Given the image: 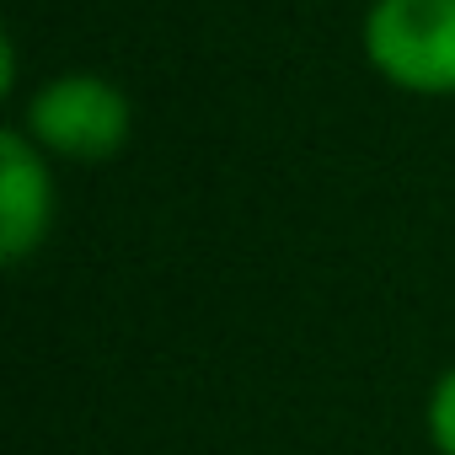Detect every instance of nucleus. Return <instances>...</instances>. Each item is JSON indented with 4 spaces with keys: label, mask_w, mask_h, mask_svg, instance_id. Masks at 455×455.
I'll return each mask as SVG.
<instances>
[{
    "label": "nucleus",
    "mask_w": 455,
    "mask_h": 455,
    "mask_svg": "<svg viewBox=\"0 0 455 455\" xmlns=\"http://www.w3.org/2000/svg\"><path fill=\"white\" fill-rule=\"evenodd\" d=\"M423 434H428L434 455H455V364H444L439 380L428 386V402H423Z\"/></svg>",
    "instance_id": "20e7f679"
},
{
    "label": "nucleus",
    "mask_w": 455,
    "mask_h": 455,
    "mask_svg": "<svg viewBox=\"0 0 455 455\" xmlns=\"http://www.w3.org/2000/svg\"><path fill=\"white\" fill-rule=\"evenodd\" d=\"M364 65L407 97H455V0H370Z\"/></svg>",
    "instance_id": "f03ea898"
},
{
    "label": "nucleus",
    "mask_w": 455,
    "mask_h": 455,
    "mask_svg": "<svg viewBox=\"0 0 455 455\" xmlns=\"http://www.w3.org/2000/svg\"><path fill=\"white\" fill-rule=\"evenodd\" d=\"M17 129L65 166H108L134 134V102L97 70H60L17 108Z\"/></svg>",
    "instance_id": "f257e3e1"
},
{
    "label": "nucleus",
    "mask_w": 455,
    "mask_h": 455,
    "mask_svg": "<svg viewBox=\"0 0 455 455\" xmlns=\"http://www.w3.org/2000/svg\"><path fill=\"white\" fill-rule=\"evenodd\" d=\"M54 231V161L17 129H0V258L22 268Z\"/></svg>",
    "instance_id": "7ed1b4c3"
}]
</instances>
